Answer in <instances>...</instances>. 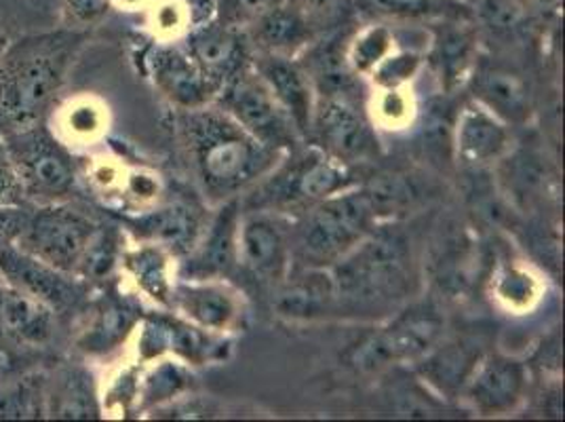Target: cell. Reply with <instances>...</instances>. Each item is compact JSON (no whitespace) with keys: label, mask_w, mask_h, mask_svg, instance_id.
<instances>
[{"label":"cell","mask_w":565,"mask_h":422,"mask_svg":"<svg viewBox=\"0 0 565 422\" xmlns=\"http://www.w3.org/2000/svg\"><path fill=\"white\" fill-rule=\"evenodd\" d=\"M182 127L196 176L215 199L235 197L281 159L282 152L256 140L224 110L192 108Z\"/></svg>","instance_id":"1"},{"label":"cell","mask_w":565,"mask_h":422,"mask_svg":"<svg viewBox=\"0 0 565 422\" xmlns=\"http://www.w3.org/2000/svg\"><path fill=\"white\" fill-rule=\"evenodd\" d=\"M81 41L78 32H51L7 48L0 60V123L13 131L39 123Z\"/></svg>","instance_id":"2"},{"label":"cell","mask_w":565,"mask_h":422,"mask_svg":"<svg viewBox=\"0 0 565 422\" xmlns=\"http://www.w3.org/2000/svg\"><path fill=\"white\" fill-rule=\"evenodd\" d=\"M377 211L367 190H344L315 203L291 239L300 268H328L376 229Z\"/></svg>","instance_id":"3"},{"label":"cell","mask_w":565,"mask_h":422,"mask_svg":"<svg viewBox=\"0 0 565 422\" xmlns=\"http://www.w3.org/2000/svg\"><path fill=\"white\" fill-rule=\"evenodd\" d=\"M409 277L407 239L393 229H374L354 250L333 264L335 298L380 303L399 296Z\"/></svg>","instance_id":"4"},{"label":"cell","mask_w":565,"mask_h":422,"mask_svg":"<svg viewBox=\"0 0 565 422\" xmlns=\"http://www.w3.org/2000/svg\"><path fill=\"white\" fill-rule=\"evenodd\" d=\"M4 144L25 199L43 205L62 203L76 190V173L68 150L39 123L11 131Z\"/></svg>","instance_id":"5"},{"label":"cell","mask_w":565,"mask_h":422,"mask_svg":"<svg viewBox=\"0 0 565 422\" xmlns=\"http://www.w3.org/2000/svg\"><path fill=\"white\" fill-rule=\"evenodd\" d=\"M95 233L97 226L85 213L62 203H49L28 213L15 245L53 268L74 275L78 273Z\"/></svg>","instance_id":"6"},{"label":"cell","mask_w":565,"mask_h":422,"mask_svg":"<svg viewBox=\"0 0 565 422\" xmlns=\"http://www.w3.org/2000/svg\"><path fill=\"white\" fill-rule=\"evenodd\" d=\"M215 97H220L224 113L264 146L279 152L294 146L298 131L291 118L252 64L236 72Z\"/></svg>","instance_id":"7"},{"label":"cell","mask_w":565,"mask_h":422,"mask_svg":"<svg viewBox=\"0 0 565 422\" xmlns=\"http://www.w3.org/2000/svg\"><path fill=\"white\" fill-rule=\"evenodd\" d=\"M310 131L317 134L321 150L342 163L376 155L377 140L367 118L344 94L321 95Z\"/></svg>","instance_id":"8"},{"label":"cell","mask_w":565,"mask_h":422,"mask_svg":"<svg viewBox=\"0 0 565 422\" xmlns=\"http://www.w3.org/2000/svg\"><path fill=\"white\" fill-rule=\"evenodd\" d=\"M0 279L7 287L47 305L53 313L68 310L83 296L72 275L28 254L15 243L0 250Z\"/></svg>","instance_id":"9"},{"label":"cell","mask_w":565,"mask_h":422,"mask_svg":"<svg viewBox=\"0 0 565 422\" xmlns=\"http://www.w3.org/2000/svg\"><path fill=\"white\" fill-rule=\"evenodd\" d=\"M236 264L259 283L285 279L291 264V236L277 215L256 211L241 220Z\"/></svg>","instance_id":"10"},{"label":"cell","mask_w":565,"mask_h":422,"mask_svg":"<svg viewBox=\"0 0 565 422\" xmlns=\"http://www.w3.org/2000/svg\"><path fill=\"white\" fill-rule=\"evenodd\" d=\"M441 329L435 310L418 306L397 317L388 328L374 334L354 352V363L363 370H377L391 361H401L426 351Z\"/></svg>","instance_id":"11"},{"label":"cell","mask_w":565,"mask_h":422,"mask_svg":"<svg viewBox=\"0 0 565 422\" xmlns=\"http://www.w3.org/2000/svg\"><path fill=\"white\" fill-rule=\"evenodd\" d=\"M353 184L354 176L349 171L347 163L333 159L323 150H312L310 155L298 159L289 169L282 171L270 194L273 205H315L333 194L351 190Z\"/></svg>","instance_id":"12"},{"label":"cell","mask_w":565,"mask_h":422,"mask_svg":"<svg viewBox=\"0 0 565 422\" xmlns=\"http://www.w3.org/2000/svg\"><path fill=\"white\" fill-rule=\"evenodd\" d=\"M189 55L217 94L236 72L249 64L247 43L241 30L235 25L215 22L199 25L190 32Z\"/></svg>","instance_id":"13"},{"label":"cell","mask_w":565,"mask_h":422,"mask_svg":"<svg viewBox=\"0 0 565 422\" xmlns=\"http://www.w3.org/2000/svg\"><path fill=\"white\" fill-rule=\"evenodd\" d=\"M254 68L266 81L268 89L277 97L287 117L291 118L296 131L302 136L310 134L317 99L307 71L300 64L291 62L289 55L277 53L259 57Z\"/></svg>","instance_id":"14"},{"label":"cell","mask_w":565,"mask_h":422,"mask_svg":"<svg viewBox=\"0 0 565 422\" xmlns=\"http://www.w3.org/2000/svg\"><path fill=\"white\" fill-rule=\"evenodd\" d=\"M525 380V368L521 361L504 355H492L479 361L469 378V399L475 410L486 416L504 414L511 412L523 398Z\"/></svg>","instance_id":"15"},{"label":"cell","mask_w":565,"mask_h":422,"mask_svg":"<svg viewBox=\"0 0 565 422\" xmlns=\"http://www.w3.org/2000/svg\"><path fill=\"white\" fill-rule=\"evenodd\" d=\"M150 64L157 87L184 110L203 108L217 95L215 87L190 57L189 51L175 48L159 49L154 51Z\"/></svg>","instance_id":"16"},{"label":"cell","mask_w":565,"mask_h":422,"mask_svg":"<svg viewBox=\"0 0 565 422\" xmlns=\"http://www.w3.org/2000/svg\"><path fill=\"white\" fill-rule=\"evenodd\" d=\"M238 201L231 199L207 231L205 241L199 245L190 260V282L222 279L235 271L238 256Z\"/></svg>","instance_id":"17"},{"label":"cell","mask_w":565,"mask_h":422,"mask_svg":"<svg viewBox=\"0 0 565 422\" xmlns=\"http://www.w3.org/2000/svg\"><path fill=\"white\" fill-rule=\"evenodd\" d=\"M53 310L7 285L0 287V336L13 347L36 349L53 334Z\"/></svg>","instance_id":"18"},{"label":"cell","mask_w":565,"mask_h":422,"mask_svg":"<svg viewBox=\"0 0 565 422\" xmlns=\"http://www.w3.org/2000/svg\"><path fill=\"white\" fill-rule=\"evenodd\" d=\"M173 303L199 329L226 331L238 317L235 292L215 279L182 283L173 292Z\"/></svg>","instance_id":"19"},{"label":"cell","mask_w":565,"mask_h":422,"mask_svg":"<svg viewBox=\"0 0 565 422\" xmlns=\"http://www.w3.org/2000/svg\"><path fill=\"white\" fill-rule=\"evenodd\" d=\"M475 95L483 108L507 123H523L530 117V92L521 74L500 64L481 66L475 78Z\"/></svg>","instance_id":"20"},{"label":"cell","mask_w":565,"mask_h":422,"mask_svg":"<svg viewBox=\"0 0 565 422\" xmlns=\"http://www.w3.org/2000/svg\"><path fill=\"white\" fill-rule=\"evenodd\" d=\"M509 146V131L500 118L481 104H469L456 125V150L467 163H488Z\"/></svg>","instance_id":"21"},{"label":"cell","mask_w":565,"mask_h":422,"mask_svg":"<svg viewBox=\"0 0 565 422\" xmlns=\"http://www.w3.org/2000/svg\"><path fill=\"white\" fill-rule=\"evenodd\" d=\"M305 273L289 279L279 294L277 308L289 317H315L335 300L331 273L326 268H302Z\"/></svg>","instance_id":"22"},{"label":"cell","mask_w":565,"mask_h":422,"mask_svg":"<svg viewBox=\"0 0 565 422\" xmlns=\"http://www.w3.org/2000/svg\"><path fill=\"white\" fill-rule=\"evenodd\" d=\"M441 25V32L435 36L433 62L446 85L451 87L471 66L477 36L467 20H446Z\"/></svg>","instance_id":"23"},{"label":"cell","mask_w":565,"mask_h":422,"mask_svg":"<svg viewBox=\"0 0 565 422\" xmlns=\"http://www.w3.org/2000/svg\"><path fill=\"white\" fill-rule=\"evenodd\" d=\"M256 36L259 45L268 53L289 55L296 49L307 48L310 41L308 28L298 9H289L285 2L256 22Z\"/></svg>","instance_id":"24"},{"label":"cell","mask_w":565,"mask_h":422,"mask_svg":"<svg viewBox=\"0 0 565 422\" xmlns=\"http://www.w3.org/2000/svg\"><path fill=\"white\" fill-rule=\"evenodd\" d=\"M361 9L395 20H469L471 9L465 0H359Z\"/></svg>","instance_id":"25"},{"label":"cell","mask_w":565,"mask_h":422,"mask_svg":"<svg viewBox=\"0 0 565 422\" xmlns=\"http://www.w3.org/2000/svg\"><path fill=\"white\" fill-rule=\"evenodd\" d=\"M140 233L159 243L192 250V243L199 235V220L194 211L184 205H169L141 218Z\"/></svg>","instance_id":"26"},{"label":"cell","mask_w":565,"mask_h":422,"mask_svg":"<svg viewBox=\"0 0 565 422\" xmlns=\"http://www.w3.org/2000/svg\"><path fill=\"white\" fill-rule=\"evenodd\" d=\"M479 363L477 352L471 351V347L462 345H451L448 349L433 355L424 363V374L428 376L433 382H437L441 389L454 391L469 382L475 368Z\"/></svg>","instance_id":"27"},{"label":"cell","mask_w":565,"mask_h":422,"mask_svg":"<svg viewBox=\"0 0 565 422\" xmlns=\"http://www.w3.org/2000/svg\"><path fill=\"white\" fill-rule=\"evenodd\" d=\"M125 262L146 294H150L154 300H159L163 305L171 300V285L167 277V259L161 247L146 245V247L127 254Z\"/></svg>","instance_id":"28"},{"label":"cell","mask_w":565,"mask_h":422,"mask_svg":"<svg viewBox=\"0 0 565 422\" xmlns=\"http://www.w3.org/2000/svg\"><path fill=\"white\" fill-rule=\"evenodd\" d=\"M393 32L386 25H372L363 30L349 49V66L351 71L367 74L374 71L377 64L393 53Z\"/></svg>","instance_id":"29"},{"label":"cell","mask_w":565,"mask_h":422,"mask_svg":"<svg viewBox=\"0 0 565 422\" xmlns=\"http://www.w3.org/2000/svg\"><path fill=\"white\" fill-rule=\"evenodd\" d=\"M423 57L414 51H403V53H391L386 55L376 68L372 71L374 81L384 89H399L401 85H405L409 78H414V74L420 68Z\"/></svg>","instance_id":"30"},{"label":"cell","mask_w":565,"mask_h":422,"mask_svg":"<svg viewBox=\"0 0 565 422\" xmlns=\"http://www.w3.org/2000/svg\"><path fill=\"white\" fill-rule=\"evenodd\" d=\"M285 0H222L220 4V15L222 24L254 25L259 18L277 9Z\"/></svg>","instance_id":"31"},{"label":"cell","mask_w":565,"mask_h":422,"mask_svg":"<svg viewBox=\"0 0 565 422\" xmlns=\"http://www.w3.org/2000/svg\"><path fill=\"white\" fill-rule=\"evenodd\" d=\"M24 203V188L9 157L4 138H0V208H22Z\"/></svg>","instance_id":"32"},{"label":"cell","mask_w":565,"mask_h":422,"mask_svg":"<svg viewBox=\"0 0 565 422\" xmlns=\"http://www.w3.org/2000/svg\"><path fill=\"white\" fill-rule=\"evenodd\" d=\"M131 324H134V319H129V310L125 306H110L108 310H104V315L95 328V338L104 349V345L117 342Z\"/></svg>","instance_id":"33"},{"label":"cell","mask_w":565,"mask_h":422,"mask_svg":"<svg viewBox=\"0 0 565 422\" xmlns=\"http://www.w3.org/2000/svg\"><path fill=\"white\" fill-rule=\"evenodd\" d=\"M186 376L182 368L167 363L159 372L150 378V395L154 399H167L169 395H175L184 387Z\"/></svg>","instance_id":"34"},{"label":"cell","mask_w":565,"mask_h":422,"mask_svg":"<svg viewBox=\"0 0 565 422\" xmlns=\"http://www.w3.org/2000/svg\"><path fill=\"white\" fill-rule=\"evenodd\" d=\"M28 213L22 208H0V250L15 243L24 229Z\"/></svg>","instance_id":"35"},{"label":"cell","mask_w":565,"mask_h":422,"mask_svg":"<svg viewBox=\"0 0 565 422\" xmlns=\"http://www.w3.org/2000/svg\"><path fill=\"white\" fill-rule=\"evenodd\" d=\"M64 4L81 24H92L110 9V0H64Z\"/></svg>","instance_id":"36"},{"label":"cell","mask_w":565,"mask_h":422,"mask_svg":"<svg viewBox=\"0 0 565 422\" xmlns=\"http://www.w3.org/2000/svg\"><path fill=\"white\" fill-rule=\"evenodd\" d=\"M380 113L384 120L388 123H397L407 117V104H405V97L397 92V89H386V95L380 104Z\"/></svg>","instance_id":"37"},{"label":"cell","mask_w":565,"mask_h":422,"mask_svg":"<svg viewBox=\"0 0 565 422\" xmlns=\"http://www.w3.org/2000/svg\"><path fill=\"white\" fill-rule=\"evenodd\" d=\"M7 48H9V43H7V39L0 34V60H2V55H4Z\"/></svg>","instance_id":"38"},{"label":"cell","mask_w":565,"mask_h":422,"mask_svg":"<svg viewBox=\"0 0 565 422\" xmlns=\"http://www.w3.org/2000/svg\"><path fill=\"white\" fill-rule=\"evenodd\" d=\"M308 2H315V4H323V2H330V0H308Z\"/></svg>","instance_id":"39"},{"label":"cell","mask_w":565,"mask_h":422,"mask_svg":"<svg viewBox=\"0 0 565 422\" xmlns=\"http://www.w3.org/2000/svg\"><path fill=\"white\" fill-rule=\"evenodd\" d=\"M465 2H469V4H471V2H475V0H465Z\"/></svg>","instance_id":"40"},{"label":"cell","mask_w":565,"mask_h":422,"mask_svg":"<svg viewBox=\"0 0 565 422\" xmlns=\"http://www.w3.org/2000/svg\"><path fill=\"white\" fill-rule=\"evenodd\" d=\"M0 287H2V285H0Z\"/></svg>","instance_id":"41"}]
</instances>
